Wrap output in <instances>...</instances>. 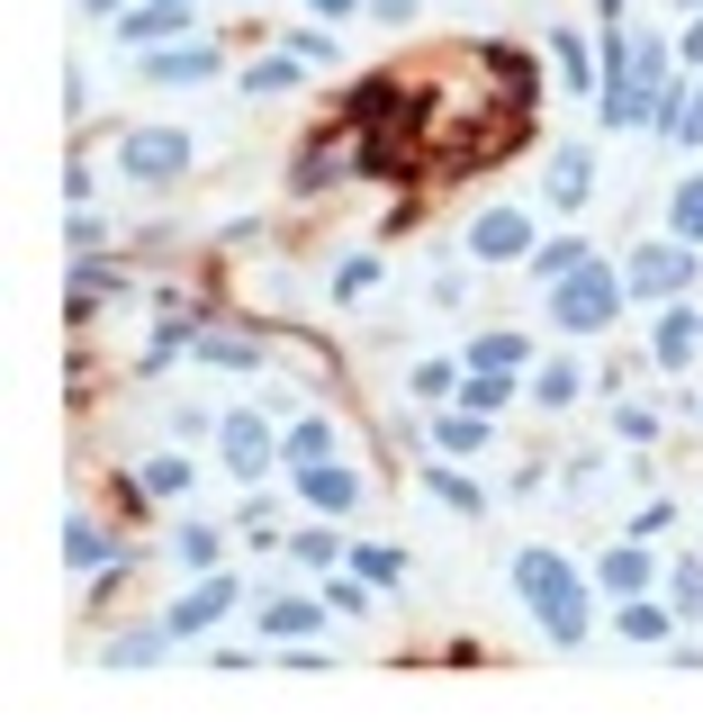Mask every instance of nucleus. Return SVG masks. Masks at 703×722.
Wrapping results in <instances>:
<instances>
[{
  "mask_svg": "<svg viewBox=\"0 0 703 722\" xmlns=\"http://www.w3.org/2000/svg\"><path fill=\"white\" fill-rule=\"evenodd\" d=\"M523 597H532V614H550L559 641H578V632H587V614H578V597H569V578H559L550 551H523Z\"/></svg>",
  "mask_w": 703,
  "mask_h": 722,
  "instance_id": "1",
  "label": "nucleus"
},
{
  "mask_svg": "<svg viewBox=\"0 0 703 722\" xmlns=\"http://www.w3.org/2000/svg\"><path fill=\"white\" fill-rule=\"evenodd\" d=\"M172 163H181V136H135L126 145V172H145V181H163Z\"/></svg>",
  "mask_w": 703,
  "mask_h": 722,
  "instance_id": "2",
  "label": "nucleus"
},
{
  "mask_svg": "<svg viewBox=\"0 0 703 722\" xmlns=\"http://www.w3.org/2000/svg\"><path fill=\"white\" fill-rule=\"evenodd\" d=\"M604 307H613V289H604V281H595V272H587V281H578V289H569V298H559V316H569V325H595V316H604Z\"/></svg>",
  "mask_w": 703,
  "mask_h": 722,
  "instance_id": "3",
  "label": "nucleus"
},
{
  "mask_svg": "<svg viewBox=\"0 0 703 722\" xmlns=\"http://www.w3.org/2000/svg\"><path fill=\"white\" fill-rule=\"evenodd\" d=\"M145 73H154V82H198V73H207V54H198V45H190V54H154Z\"/></svg>",
  "mask_w": 703,
  "mask_h": 722,
  "instance_id": "4",
  "label": "nucleus"
},
{
  "mask_svg": "<svg viewBox=\"0 0 703 722\" xmlns=\"http://www.w3.org/2000/svg\"><path fill=\"white\" fill-rule=\"evenodd\" d=\"M307 497H316V506H352V497H361V488H352L343 470H316V479H307Z\"/></svg>",
  "mask_w": 703,
  "mask_h": 722,
  "instance_id": "5",
  "label": "nucleus"
},
{
  "mask_svg": "<svg viewBox=\"0 0 703 722\" xmlns=\"http://www.w3.org/2000/svg\"><path fill=\"white\" fill-rule=\"evenodd\" d=\"M262 451H271V443H262V425H253V416H235V461H244V470H262Z\"/></svg>",
  "mask_w": 703,
  "mask_h": 722,
  "instance_id": "6",
  "label": "nucleus"
},
{
  "mask_svg": "<svg viewBox=\"0 0 703 722\" xmlns=\"http://www.w3.org/2000/svg\"><path fill=\"white\" fill-rule=\"evenodd\" d=\"M641 289H676V253H650L641 262Z\"/></svg>",
  "mask_w": 703,
  "mask_h": 722,
  "instance_id": "7",
  "label": "nucleus"
},
{
  "mask_svg": "<svg viewBox=\"0 0 703 722\" xmlns=\"http://www.w3.org/2000/svg\"><path fill=\"white\" fill-rule=\"evenodd\" d=\"M478 244H487V253H514V244H523V226H514V217H497V226H478Z\"/></svg>",
  "mask_w": 703,
  "mask_h": 722,
  "instance_id": "8",
  "label": "nucleus"
},
{
  "mask_svg": "<svg viewBox=\"0 0 703 722\" xmlns=\"http://www.w3.org/2000/svg\"><path fill=\"white\" fill-rule=\"evenodd\" d=\"M676 217H685V226L703 235V190H694V200H676Z\"/></svg>",
  "mask_w": 703,
  "mask_h": 722,
  "instance_id": "9",
  "label": "nucleus"
},
{
  "mask_svg": "<svg viewBox=\"0 0 703 722\" xmlns=\"http://www.w3.org/2000/svg\"><path fill=\"white\" fill-rule=\"evenodd\" d=\"M316 10H343V0H316Z\"/></svg>",
  "mask_w": 703,
  "mask_h": 722,
  "instance_id": "10",
  "label": "nucleus"
}]
</instances>
